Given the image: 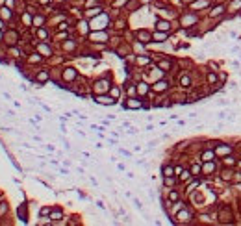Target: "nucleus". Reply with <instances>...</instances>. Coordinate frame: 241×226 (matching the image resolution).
I'll list each match as a JSON object with an SVG mask.
<instances>
[{
  "label": "nucleus",
  "mask_w": 241,
  "mask_h": 226,
  "mask_svg": "<svg viewBox=\"0 0 241 226\" xmlns=\"http://www.w3.org/2000/svg\"><path fill=\"white\" fill-rule=\"evenodd\" d=\"M232 148H230V146H226V145H223V146H217V154H228V152H230Z\"/></svg>",
  "instance_id": "23"
},
{
  "label": "nucleus",
  "mask_w": 241,
  "mask_h": 226,
  "mask_svg": "<svg viewBox=\"0 0 241 226\" xmlns=\"http://www.w3.org/2000/svg\"><path fill=\"white\" fill-rule=\"evenodd\" d=\"M189 178H191V171H184V173L180 174V180H182V182L189 180Z\"/></svg>",
  "instance_id": "27"
},
{
  "label": "nucleus",
  "mask_w": 241,
  "mask_h": 226,
  "mask_svg": "<svg viewBox=\"0 0 241 226\" xmlns=\"http://www.w3.org/2000/svg\"><path fill=\"white\" fill-rule=\"evenodd\" d=\"M169 200H178V193H176V191H171V195H169Z\"/></svg>",
  "instance_id": "31"
},
{
  "label": "nucleus",
  "mask_w": 241,
  "mask_h": 226,
  "mask_svg": "<svg viewBox=\"0 0 241 226\" xmlns=\"http://www.w3.org/2000/svg\"><path fill=\"white\" fill-rule=\"evenodd\" d=\"M17 213H19V219H21L22 223H28V211H26V204H24V202L19 206Z\"/></svg>",
  "instance_id": "3"
},
{
  "label": "nucleus",
  "mask_w": 241,
  "mask_h": 226,
  "mask_svg": "<svg viewBox=\"0 0 241 226\" xmlns=\"http://www.w3.org/2000/svg\"><path fill=\"white\" fill-rule=\"evenodd\" d=\"M137 93H139V95H147V93H148V84L141 82V84L137 85Z\"/></svg>",
  "instance_id": "13"
},
{
  "label": "nucleus",
  "mask_w": 241,
  "mask_h": 226,
  "mask_svg": "<svg viewBox=\"0 0 241 226\" xmlns=\"http://www.w3.org/2000/svg\"><path fill=\"white\" fill-rule=\"evenodd\" d=\"M213 156H215V152H213V150H206V152L202 154V161H211Z\"/></svg>",
  "instance_id": "17"
},
{
  "label": "nucleus",
  "mask_w": 241,
  "mask_h": 226,
  "mask_svg": "<svg viewBox=\"0 0 241 226\" xmlns=\"http://www.w3.org/2000/svg\"><path fill=\"white\" fill-rule=\"evenodd\" d=\"M224 163H226V165H234V158H224Z\"/></svg>",
  "instance_id": "40"
},
{
  "label": "nucleus",
  "mask_w": 241,
  "mask_h": 226,
  "mask_svg": "<svg viewBox=\"0 0 241 226\" xmlns=\"http://www.w3.org/2000/svg\"><path fill=\"white\" fill-rule=\"evenodd\" d=\"M208 6V2L206 0H199V2H195L193 4V7H206Z\"/></svg>",
  "instance_id": "29"
},
{
  "label": "nucleus",
  "mask_w": 241,
  "mask_h": 226,
  "mask_svg": "<svg viewBox=\"0 0 241 226\" xmlns=\"http://www.w3.org/2000/svg\"><path fill=\"white\" fill-rule=\"evenodd\" d=\"M143 104H141V100H136V98H130L128 102L124 104V108H130V110H137V108H141Z\"/></svg>",
  "instance_id": "8"
},
{
  "label": "nucleus",
  "mask_w": 241,
  "mask_h": 226,
  "mask_svg": "<svg viewBox=\"0 0 241 226\" xmlns=\"http://www.w3.org/2000/svg\"><path fill=\"white\" fill-rule=\"evenodd\" d=\"M4 213H7V204H6V202H2V204H0V217H2Z\"/></svg>",
  "instance_id": "30"
},
{
  "label": "nucleus",
  "mask_w": 241,
  "mask_h": 226,
  "mask_svg": "<svg viewBox=\"0 0 241 226\" xmlns=\"http://www.w3.org/2000/svg\"><path fill=\"white\" fill-rule=\"evenodd\" d=\"M63 78H65L67 82L74 80V78H76V71H74V69H65V71H63Z\"/></svg>",
  "instance_id": "10"
},
{
  "label": "nucleus",
  "mask_w": 241,
  "mask_h": 226,
  "mask_svg": "<svg viewBox=\"0 0 241 226\" xmlns=\"http://www.w3.org/2000/svg\"><path fill=\"white\" fill-rule=\"evenodd\" d=\"M95 15H102L100 7H91V9H87V17H95Z\"/></svg>",
  "instance_id": "20"
},
{
  "label": "nucleus",
  "mask_w": 241,
  "mask_h": 226,
  "mask_svg": "<svg viewBox=\"0 0 241 226\" xmlns=\"http://www.w3.org/2000/svg\"><path fill=\"white\" fill-rule=\"evenodd\" d=\"M226 119L230 120V122H234V120H236V113H228V115H226Z\"/></svg>",
  "instance_id": "39"
},
{
  "label": "nucleus",
  "mask_w": 241,
  "mask_h": 226,
  "mask_svg": "<svg viewBox=\"0 0 241 226\" xmlns=\"http://www.w3.org/2000/svg\"><path fill=\"white\" fill-rule=\"evenodd\" d=\"M160 67L161 69H169V67H171V63H169V61H163V63H160Z\"/></svg>",
  "instance_id": "43"
},
{
  "label": "nucleus",
  "mask_w": 241,
  "mask_h": 226,
  "mask_svg": "<svg viewBox=\"0 0 241 226\" xmlns=\"http://www.w3.org/2000/svg\"><path fill=\"white\" fill-rule=\"evenodd\" d=\"M180 85H182V87H189V85H191V78L184 74V76L180 78Z\"/></svg>",
  "instance_id": "18"
},
{
  "label": "nucleus",
  "mask_w": 241,
  "mask_h": 226,
  "mask_svg": "<svg viewBox=\"0 0 241 226\" xmlns=\"http://www.w3.org/2000/svg\"><path fill=\"white\" fill-rule=\"evenodd\" d=\"M91 39H93V41H106V39H108V35H106L104 32H100V33H93V35H91Z\"/></svg>",
  "instance_id": "15"
},
{
  "label": "nucleus",
  "mask_w": 241,
  "mask_h": 226,
  "mask_svg": "<svg viewBox=\"0 0 241 226\" xmlns=\"http://www.w3.org/2000/svg\"><path fill=\"white\" fill-rule=\"evenodd\" d=\"M122 2H126V0H117V2H115V6H121Z\"/></svg>",
  "instance_id": "46"
},
{
  "label": "nucleus",
  "mask_w": 241,
  "mask_h": 226,
  "mask_svg": "<svg viewBox=\"0 0 241 226\" xmlns=\"http://www.w3.org/2000/svg\"><path fill=\"white\" fill-rule=\"evenodd\" d=\"M50 219H52V221L63 219V211H61V209H52V211H50Z\"/></svg>",
  "instance_id": "12"
},
{
  "label": "nucleus",
  "mask_w": 241,
  "mask_h": 226,
  "mask_svg": "<svg viewBox=\"0 0 241 226\" xmlns=\"http://www.w3.org/2000/svg\"><path fill=\"white\" fill-rule=\"evenodd\" d=\"M65 48H67V50H73V48H74V43H70V41L65 43Z\"/></svg>",
  "instance_id": "42"
},
{
  "label": "nucleus",
  "mask_w": 241,
  "mask_h": 226,
  "mask_svg": "<svg viewBox=\"0 0 241 226\" xmlns=\"http://www.w3.org/2000/svg\"><path fill=\"white\" fill-rule=\"evenodd\" d=\"M156 145H158V141H156V139H152V141L148 143V146H156Z\"/></svg>",
  "instance_id": "45"
},
{
  "label": "nucleus",
  "mask_w": 241,
  "mask_h": 226,
  "mask_svg": "<svg viewBox=\"0 0 241 226\" xmlns=\"http://www.w3.org/2000/svg\"><path fill=\"white\" fill-rule=\"evenodd\" d=\"M213 169H215V163H211V161H206V165L202 167V173L210 174V173H213Z\"/></svg>",
  "instance_id": "14"
},
{
  "label": "nucleus",
  "mask_w": 241,
  "mask_h": 226,
  "mask_svg": "<svg viewBox=\"0 0 241 226\" xmlns=\"http://www.w3.org/2000/svg\"><path fill=\"white\" fill-rule=\"evenodd\" d=\"M165 185H167V187L175 185V178H173V176H165Z\"/></svg>",
  "instance_id": "28"
},
{
  "label": "nucleus",
  "mask_w": 241,
  "mask_h": 226,
  "mask_svg": "<svg viewBox=\"0 0 241 226\" xmlns=\"http://www.w3.org/2000/svg\"><path fill=\"white\" fill-rule=\"evenodd\" d=\"M199 173H200V167L199 165H193L191 167V174H199Z\"/></svg>",
  "instance_id": "36"
},
{
  "label": "nucleus",
  "mask_w": 241,
  "mask_h": 226,
  "mask_svg": "<svg viewBox=\"0 0 241 226\" xmlns=\"http://www.w3.org/2000/svg\"><path fill=\"white\" fill-rule=\"evenodd\" d=\"M156 28L161 30V32H167V30H171V22H167V21H158V22H156Z\"/></svg>",
  "instance_id": "9"
},
{
  "label": "nucleus",
  "mask_w": 241,
  "mask_h": 226,
  "mask_svg": "<svg viewBox=\"0 0 241 226\" xmlns=\"http://www.w3.org/2000/svg\"><path fill=\"white\" fill-rule=\"evenodd\" d=\"M175 174V169H173L171 165H165L163 167V176H173Z\"/></svg>",
  "instance_id": "22"
},
{
  "label": "nucleus",
  "mask_w": 241,
  "mask_h": 226,
  "mask_svg": "<svg viewBox=\"0 0 241 226\" xmlns=\"http://www.w3.org/2000/svg\"><path fill=\"white\" fill-rule=\"evenodd\" d=\"M93 91L97 93V95H102V93L109 91V82L108 80H98L97 84L93 85Z\"/></svg>",
  "instance_id": "1"
},
{
  "label": "nucleus",
  "mask_w": 241,
  "mask_h": 226,
  "mask_svg": "<svg viewBox=\"0 0 241 226\" xmlns=\"http://www.w3.org/2000/svg\"><path fill=\"white\" fill-rule=\"evenodd\" d=\"M2 28H4V22H2V21H0V30H2Z\"/></svg>",
  "instance_id": "48"
},
{
  "label": "nucleus",
  "mask_w": 241,
  "mask_h": 226,
  "mask_svg": "<svg viewBox=\"0 0 241 226\" xmlns=\"http://www.w3.org/2000/svg\"><path fill=\"white\" fill-rule=\"evenodd\" d=\"M176 219H178V223H189V221H191V213H189L187 209H184V211H180L178 215H176Z\"/></svg>",
  "instance_id": "5"
},
{
  "label": "nucleus",
  "mask_w": 241,
  "mask_h": 226,
  "mask_svg": "<svg viewBox=\"0 0 241 226\" xmlns=\"http://www.w3.org/2000/svg\"><path fill=\"white\" fill-rule=\"evenodd\" d=\"M95 102H97V104H102V106H111V104H115V98H113L111 95H109V96L100 95V96H97V98H95Z\"/></svg>",
  "instance_id": "2"
},
{
  "label": "nucleus",
  "mask_w": 241,
  "mask_h": 226,
  "mask_svg": "<svg viewBox=\"0 0 241 226\" xmlns=\"http://www.w3.org/2000/svg\"><path fill=\"white\" fill-rule=\"evenodd\" d=\"M195 22H197L195 15H184L182 17V26H189V24H195Z\"/></svg>",
  "instance_id": "7"
},
{
  "label": "nucleus",
  "mask_w": 241,
  "mask_h": 226,
  "mask_svg": "<svg viewBox=\"0 0 241 226\" xmlns=\"http://www.w3.org/2000/svg\"><path fill=\"white\" fill-rule=\"evenodd\" d=\"M0 15H2V19H11V9L4 6L2 9H0Z\"/></svg>",
  "instance_id": "19"
},
{
  "label": "nucleus",
  "mask_w": 241,
  "mask_h": 226,
  "mask_svg": "<svg viewBox=\"0 0 241 226\" xmlns=\"http://www.w3.org/2000/svg\"><path fill=\"white\" fill-rule=\"evenodd\" d=\"M109 95H111L113 96V98H119V95H121V91H119V87H111V89H109Z\"/></svg>",
  "instance_id": "25"
},
{
  "label": "nucleus",
  "mask_w": 241,
  "mask_h": 226,
  "mask_svg": "<svg viewBox=\"0 0 241 226\" xmlns=\"http://www.w3.org/2000/svg\"><path fill=\"white\" fill-rule=\"evenodd\" d=\"M184 2H187V0H184Z\"/></svg>",
  "instance_id": "49"
},
{
  "label": "nucleus",
  "mask_w": 241,
  "mask_h": 226,
  "mask_svg": "<svg viewBox=\"0 0 241 226\" xmlns=\"http://www.w3.org/2000/svg\"><path fill=\"white\" fill-rule=\"evenodd\" d=\"M154 39H156V41H165V39H167V33H165V32H156V33H154Z\"/></svg>",
  "instance_id": "21"
},
{
  "label": "nucleus",
  "mask_w": 241,
  "mask_h": 226,
  "mask_svg": "<svg viewBox=\"0 0 241 226\" xmlns=\"http://www.w3.org/2000/svg\"><path fill=\"white\" fill-rule=\"evenodd\" d=\"M217 104H221V106H228L230 102H228V100H217Z\"/></svg>",
  "instance_id": "44"
},
{
  "label": "nucleus",
  "mask_w": 241,
  "mask_h": 226,
  "mask_svg": "<svg viewBox=\"0 0 241 226\" xmlns=\"http://www.w3.org/2000/svg\"><path fill=\"white\" fill-rule=\"evenodd\" d=\"M230 178H232L230 171H224V173H223V180H230Z\"/></svg>",
  "instance_id": "37"
},
{
  "label": "nucleus",
  "mask_w": 241,
  "mask_h": 226,
  "mask_svg": "<svg viewBox=\"0 0 241 226\" xmlns=\"http://www.w3.org/2000/svg\"><path fill=\"white\" fill-rule=\"evenodd\" d=\"M208 82H210V84H215V82H217V74H213V72L208 74Z\"/></svg>",
  "instance_id": "34"
},
{
  "label": "nucleus",
  "mask_w": 241,
  "mask_h": 226,
  "mask_svg": "<svg viewBox=\"0 0 241 226\" xmlns=\"http://www.w3.org/2000/svg\"><path fill=\"white\" fill-rule=\"evenodd\" d=\"M134 204H136V208H137V209H143V204H141L137 198H134Z\"/></svg>",
  "instance_id": "38"
},
{
  "label": "nucleus",
  "mask_w": 241,
  "mask_h": 226,
  "mask_svg": "<svg viewBox=\"0 0 241 226\" xmlns=\"http://www.w3.org/2000/svg\"><path fill=\"white\" fill-rule=\"evenodd\" d=\"M50 2V0H41V4H48Z\"/></svg>",
  "instance_id": "47"
},
{
  "label": "nucleus",
  "mask_w": 241,
  "mask_h": 226,
  "mask_svg": "<svg viewBox=\"0 0 241 226\" xmlns=\"http://www.w3.org/2000/svg\"><path fill=\"white\" fill-rule=\"evenodd\" d=\"M37 50L43 54V56H50V48L46 45H43V43H41V45H37Z\"/></svg>",
  "instance_id": "16"
},
{
  "label": "nucleus",
  "mask_w": 241,
  "mask_h": 226,
  "mask_svg": "<svg viewBox=\"0 0 241 226\" xmlns=\"http://www.w3.org/2000/svg\"><path fill=\"white\" fill-rule=\"evenodd\" d=\"M37 35L41 37V39H46V32H45V30H39V32H37Z\"/></svg>",
  "instance_id": "41"
},
{
  "label": "nucleus",
  "mask_w": 241,
  "mask_h": 226,
  "mask_svg": "<svg viewBox=\"0 0 241 226\" xmlns=\"http://www.w3.org/2000/svg\"><path fill=\"white\" fill-rule=\"evenodd\" d=\"M148 61H150L148 58H137V63H139V65H147Z\"/></svg>",
  "instance_id": "33"
},
{
  "label": "nucleus",
  "mask_w": 241,
  "mask_h": 226,
  "mask_svg": "<svg viewBox=\"0 0 241 226\" xmlns=\"http://www.w3.org/2000/svg\"><path fill=\"white\" fill-rule=\"evenodd\" d=\"M137 37H139V39H141V41H143V43H148V41H150V39H152V35H150V33H148V32H145V30H141V32H137Z\"/></svg>",
  "instance_id": "11"
},
{
  "label": "nucleus",
  "mask_w": 241,
  "mask_h": 226,
  "mask_svg": "<svg viewBox=\"0 0 241 226\" xmlns=\"http://www.w3.org/2000/svg\"><path fill=\"white\" fill-rule=\"evenodd\" d=\"M223 9H224L223 6H217V7H213V11H211V17H217V15H221V13H223Z\"/></svg>",
  "instance_id": "26"
},
{
  "label": "nucleus",
  "mask_w": 241,
  "mask_h": 226,
  "mask_svg": "<svg viewBox=\"0 0 241 226\" xmlns=\"http://www.w3.org/2000/svg\"><path fill=\"white\" fill-rule=\"evenodd\" d=\"M43 22H45L43 17H34V24H43Z\"/></svg>",
  "instance_id": "35"
},
{
  "label": "nucleus",
  "mask_w": 241,
  "mask_h": 226,
  "mask_svg": "<svg viewBox=\"0 0 241 226\" xmlns=\"http://www.w3.org/2000/svg\"><path fill=\"white\" fill-rule=\"evenodd\" d=\"M37 61H41V56H37V54H34V56L30 58V63H37Z\"/></svg>",
  "instance_id": "32"
},
{
  "label": "nucleus",
  "mask_w": 241,
  "mask_h": 226,
  "mask_svg": "<svg viewBox=\"0 0 241 226\" xmlns=\"http://www.w3.org/2000/svg\"><path fill=\"white\" fill-rule=\"evenodd\" d=\"M46 80H48V72H46V71H43V72H39V74H37V82H41V84H43V82H46Z\"/></svg>",
  "instance_id": "24"
},
{
  "label": "nucleus",
  "mask_w": 241,
  "mask_h": 226,
  "mask_svg": "<svg viewBox=\"0 0 241 226\" xmlns=\"http://www.w3.org/2000/svg\"><path fill=\"white\" fill-rule=\"evenodd\" d=\"M106 22H108V17H106V15H102V19H100V21L97 19V21H93V22H91V28H93V30H102Z\"/></svg>",
  "instance_id": "4"
},
{
  "label": "nucleus",
  "mask_w": 241,
  "mask_h": 226,
  "mask_svg": "<svg viewBox=\"0 0 241 226\" xmlns=\"http://www.w3.org/2000/svg\"><path fill=\"white\" fill-rule=\"evenodd\" d=\"M167 87H169V84H167L165 80H160V82H156V84H154V91H156V93H163Z\"/></svg>",
  "instance_id": "6"
}]
</instances>
